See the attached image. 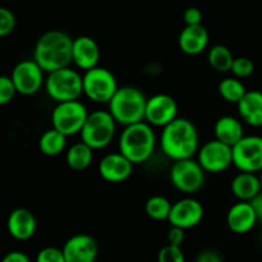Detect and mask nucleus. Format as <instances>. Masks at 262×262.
<instances>
[{
	"mask_svg": "<svg viewBox=\"0 0 262 262\" xmlns=\"http://www.w3.org/2000/svg\"><path fill=\"white\" fill-rule=\"evenodd\" d=\"M200 135L197 127L187 118H177L163 128L160 148L164 155L173 161L193 159L200 150Z\"/></svg>",
	"mask_w": 262,
	"mask_h": 262,
	"instance_id": "f257e3e1",
	"label": "nucleus"
},
{
	"mask_svg": "<svg viewBox=\"0 0 262 262\" xmlns=\"http://www.w3.org/2000/svg\"><path fill=\"white\" fill-rule=\"evenodd\" d=\"M73 38L60 30H50L38 37L33 49V60L45 73L71 67Z\"/></svg>",
	"mask_w": 262,
	"mask_h": 262,
	"instance_id": "f03ea898",
	"label": "nucleus"
},
{
	"mask_svg": "<svg viewBox=\"0 0 262 262\" xmlns=\"http://www.w3.org/2000/svg\"><path fill=\"white\" fill-rule=\"evenodd\" d=\"M156 135L152 125L146 122L124 127L119 137V152L133 165L146 163L156 148Z\"/></svg>",
	"mask_w": 262,
	"mask_h": 262,
	"instance_id": "7ed1b4c3",
	"label": "nucleus"
},
{
	"mask_svg": "<svg viewBox=\"0 0 262 262\" xmlns=\"http://www.w3.org/2000/svg\"><path fill=\"white\" fill-rule=\"evenodd\" d=\"M147 97L137 87L123 86L118 89L109 102V113L117 124L128 127L145 122Z\"/></svg>",
	"mask_w": 262,
	"mask_h": 262,
	"instance_id": "20e7f679",
	"label": "nucleus"
},
{
	"mask_svg": "<svg viewBox=\"0 0 262 262\" xmlns=\"http://www.w3.org/2000/svg\"><path fill=\"white\" fill-rule=\"evenodd\" d=\"M43 87L48 96L56 104L76 101L83 95L82 74L71 67L49 73Z\"/></svg>",
	"mask_w": 262,
	"mask_h": 262,
	"instance_id": "39448f33",
	"label": "nucleus"
},
{
	"mask_svg": "<svg viewBox=\"0 0 262 262\" xmlns=\"http://www.w3.org/2000/svg\"><path fill=\"white\" fill-rule=\"evenodd\" d=\"M117 122L109 110H95L90 113L81 130V141L92 150H102L114 140Z\"/></svg>",
	"mask_w": 262,
	"mask_h": 262,
	"instance_id": "423d86ee",
	"label": "nucleus"
},
{
	"mask_svg": "<svg viewBox=\"0 0 262 262\" xmlns=\"http://www.w3.org/2000/svg\"><path fill=\"white\" fill-rule=\"evenodd\" d=\"M83 95L96 104H109L118 91V81L112 71L104 67H96L83 72Z\"/></svg>",
	"mask_w": 262,
	"mask_h": 262,
	"instance_id": "0eeeda50",
	"label": "nucleus"
},
{
	"mask_svg": "<svg viewBox=\"0 0 262 262\" xmlns=\"http://www.w3.org/2000/svg\"><path fill=\"white\" fill-rule=\"evenodd\" d=\"M89 114L86 105L79 100L59 102L51 113V124L54 129L71 137L81 133Z\"/></svg>",
	"mask_w": 262,
	"mask_h": 262,
	"instance_id": "6e6552de",
	"label": "nucleus"
},
{
	"mask_svg": "<svg viewBox=\"0 0 262 262\" xmlns=\"http://www.w3.org/2000/svg\"><path fill=\"white\" fill-rule=\"evenodd\" d=\"M205 174L199 161L194 159L174 161L169 171L171 184L182 193H196L204 187Z\"/></svg>",
	"mask_w": 262,
	"mask_h": 262,
	"instance_id": "1a4fd4ad",
	"label": "nucleus"
},
{
	"mask_svg": "<svg viewBox=\"0 0 262 262\" xmlns=\"http://www.w3.org/2000/svg\"><path fill=\"white\" fill-rule=\"evenodd\" d=\"M233 165L243 173L260 174L262 171V137L245 136L232 147Z\"/></svg>",
	"mask_w": 262,
	"mask_h": 262,
	"instance_id": "9d476101",
	"label": "nucleus"
},
{
	"mask_svg": "<svg viewBox=\"0 0 262 262\" xmlns=\"http://www.w3.org/2000/svg\"><path fill=\"white\" fill-rule=\"evenodd\" d=\"M197 161L206 173L219 174L233 165V150L217 140H210L200 147Z\"/></svg>",
	"mask_w": 262,
	"mask_h": 262,
	"instance_id": "9b49d317",
	"label": "nucleus"
},
{
	"mask_svg": "<svg viewBox=\"0 0 262 262\" xmlns=\"http://www.w3.org/2000/svg\"><path fill=\"white\" fill-rule=\"evenodd\" d=\"M17 94L23 96L36 95L45 86V72L33 59L22 60L13 68L10 74Z\"/></svg>",
	"mask_w": 262,
	"mask_h": 262,
	"instance_id": "f8f14e48",
	"label": "nucleus"
},
{
	"mask_svg": "<svg viewBox=\"0 0 262 262\" xmlns=\"http://www.w3.org/2000/svg\"><path fill=\"white\" fill-rule=\"evenodd\" d=\"M178 118V104L168 94H156L146 102L145 122L152 127H166Z\"/></svg>",
	"mask_w": 262,
	"mask_h": 262,
	"instance_id": "ddd939ff",
	"label": "nucleus"
},
{
	"mask_svg": "<svg viewBox=\"0 0 262 262\" xmlns=\"http://www.w3.org/2000/svg\"><path fill=\"white\" fill-rule=\"evenodd\" d=\"M204 216L205 210L201 202L192 197H184L174 202L168 222L171 227L187 230L197 227Z\"/></svg>",
	"mask_w": 262,
	"mask_h": 262,
	"instance_id": "4468645a",
	"label": "nucleus"
},
{
	"mask_svg": "<svg viewBox=\"0 0 262 262\" xmlns=\"http://www.w3.org/2000/svg\"><path fill=\"white\" fill-rule=\"evenodd\" d=\"M61 250L67 262H95L99 253L96 241L83 233L72 235Z\"/></svg>",
	"mask_w": 262,
	"mask_h": 262,
	"instance_id": "2eb2a0df",
	"label": "nucleus"
},
{
	"mask_svg": "<svg viewBox=\"0 0 262 262\" xmlns=\"http://www.w3.org/2000/svg\"><path fill=\"white\" fill-rule=\"evenodd\" d=\"M101 51L99 43L90 36H79L73 38L72 48V63L81 71L87 72L99 67Z\"/></svg>",
	"mask_w": 262,
	"mask_h": 262,
	"instance_id": "dca6fc26",
	"label": "nucleus"
},
{
	"mask_svg": "<svg viewBox=\"0 0 262 262\" xmlns=\"http://www.w3.org/2000/svg\"><path fill=\"white\" fill-rule=\"evenodd\" d=\"M133 164L120 152L105 155L99 163V174L109 183H122L133 173Z\"/></svg>",
	"mask_w": 262,
	"mask_h": 262,
	"instance_id": "f3484780",
	"label": "nucleus"
},
{
	"mask_svg": "<svg viewBox=\"0 0 262 262\" xmlns=\"http://www.w3.org/2000/svg\"><path fill=\"white\" fill-rule=\"evenodd\" d=\"M8 232L10 237L17 241H28L35 235L37 229V222L32 211L27 209L13 210L8 216L7 222Z\"/></svg>",
	"mask_w": 262,
	"mask_h": 262,
	"instance_id": "a211bd4d",
	"label": "nucleus"
},
{
	"mask_svg": "<svg viewBox=\"0 0 262 262\" xmlns=\"http://www.w3.org/2000/svg\"><path fill=\"white\" fill-rule=\"evenodd\" d=\"M258 219L251 202L238 201L227 214V224L235 234H246L257 224Z\"/></svg>",
	"mask_w": 262,
	"mask_h": 262,
	"instance_id": "6ab92c4d",
	"label": "nucleus"
},
{
	"mask_svg": "<svg viewBox=\"0 0 262 262\" xmlns=\"http://www.w3.org/2000/svg\"><path fill=\"white\" fill-rule=\"evenodd\" d=\"M209 32L202 25L186 26L178 37L179 49L187 55H200L209 45Z\"/></svg>",
	"mask_w": 262,
	"mask_h": 262,
	"instance_id": "aec40b11",
	"label": "nucleus"
},
{
	"mask_svg": "<svg viewBox=\"0 0 262 262\" xmlns=\"http://www.w3.org/2000/svg\"><path fill=\"white\" fill-rule=\"evenodd\" d=\"M241 120L250 127H262V91L250 90L237 104Z\"/></svg>",
	"mask_w": 262,
	"mask_h": 262,
	"instance_id": "412c9836",
	"label": "nucleus"
},
{
	"mask_svg": "<svg viewBox=\"0 0 262 262\" xmlns=\"http://www.w3.org/2000/svg\"><path fill=\"white\" fill-rule=\"evenodd\" d=\"M214 135L215 140L230 147L237 145L246 136L242 120L232 115H224L215 122Z\"/></svg>",
	"mask_w": 262,
	"mask_h": 262,
	"instance_id": "4be33fe9",
	"label": "nucleus"
},
{
	"mask_svg": "<svg viewBox=\"0 0 262 262\" xmlns=\"http://www.w3.org/2000/svg\"><path fill=\"white\" fill-rule=\"evenodd\" d=\"M232 193L238 201L251 202L262 192L260 177L253 173H238L230 183Z\"/></svg>",
	"mask_w": 262,
	"mask_h": 262,
	"instance_id": "5701e85b",
	"label": "nucleus"
},
{
	"mask_svg": "<svg viewBox=\"0 0 262 262\" xmlns=\"http://www.w3.org/2000/svg\"><path fill=\"white\" fill-rule=\"evenodd\" d=\"M92 160H94V150L89 147L86 143L82 142V141L81 142L73 143L67 150L66 163L72 170H86L91 165Z\"/></svg>",
	"mask_w": 262,
	"mask_h": 262,
	"instance_id": "b1692460",
	"label": "nucleus"
},
{
	"mask_svg": "<svg viewBox=\"0 0 262 262\" xmlns=\"http://www.w3.org/2000/svg\"><path fill=\"white\" fill-rule=\"evenodd\" d=\"M67 138H68L67 136L51 127L50 129L45 130L41 135L40 140H38V148L45 156L54 158V156H58L64 152V150L67 148Z\"/></svg>",
	"mask_w": 262,
	"mask_h": 262,
	"instance_id": "393cba45",
	"label": "nucleus"
},
{
	"mask_svg": "<svg viewBox=\"0 0 262 262\" xmlns=\"http://www.w3.org/2000/svg\"><path fill=\"white\" fill-rule=\"evenodd\" d=\"M207 61L212 69L220 72V73H225V72H230L232 69L234 56L227 46L219 43V45H214L209 50Z\"/></svg>",
	"mask_w": 262,
	"mask_h": 262,
	"instance_id": "a878e982",
	"label": "nucleus"
},
{
	"mask_svg": "<svg viewBox=\"0 0 262 262\" xmlns=\"http://www.w3.org/2000/svg\"><path fill=\"white\" fill-rule=\"evenodd\" d=\"M217 91L223 100L237 105L246 95L247 89L241 79L235 78V77H227V78L222 79L217 86Z\"/></svg>",
	"mask_w": 262,
	"mask_h": 262,
	"instance_id": "bb28decb",
	"label": "nucleus"
},
{
	"mask_svg": "<svg viewBox=\"0 0 262 262\" xmlns=\"http://www.w3.org/2000/svg\"><path fill=\"white\" fill-rule=\"evenodd\" d=\"M171 206H173V204L166 197L156 194V196L150 197L146 201L145 210L150 219L156 220V222H163V220L169 219Z\"/></svg>",
	"mask_w": 262,
	"mask_h": 262,
	"instance_id": "cd10ccee",
	"label": "nucleus"
},
{
	"mask_svg": "<svg viewBox=\"0 0 262 262\" xmlns=\"http://www.w3.org/2000/svg\"><path fill=\"white\" fill-rule=\"evenodd\" d=\"M230 72H232L233 77L238 79L247 78V77H250L255 72V64H253V61L250 58L238 56V58H234Z\"/></svg>",
	"mask_w": 262,
	"mask_h": 262,
	"instance_id": "c85d7f7f",
	"label": "nucleus"
},
{
	"mask_svg": "<svg viewBox=\"0 0 262 262\" xmlns=\"http://www.w3.org/2000/svg\"><path fill=\"white\" fill-rule=\"evenodd\" d=\"M158 262H186V256L182 247L166 245L159 251Z\"/></svg>",
	"mask_w": 262,
	"mask_h": 262,
	"instance_id": "c756f323",
	"label": "nucleus"
},
{
	"mask_svg": "<svg viewBox=\"0 0 262 262\" xmlns=\"http://www.w3.org/2000/svg\"><path fill=\"white\" fill-rule=\"evenodd\" d=\"M15 15L10 9L0 7V37L10 35L15 28Z\"/></svg>",
	"mask_w": 262,
	"mask_h": 262,
	"instance_id": "7c9ffc66",
	"label": "nucleus"
},
{
	"mask_svg": "<svg viewBox=\"0 0 262 262\" xmlns=\"http://www.w3.org/2000/svg\"><path fill=\"white\" fill-rule=\"evenodd\" d=\"M17 90L12 78L8 76H0V106L7 105L14 99Z\"/></svg>",
	"mask_w": 262,
	"mask_h": 262,
	"instance_id": "2f4dec72",
	"label": "nucleus"
},
{
	"mask_svg": "<svg viewBox=\"0 0 262 262\" xmlns=\"http://www.w3.org/2000/svg\"><path fill=\"white\" fill-rule=\"evenodd\" d=\"M35 262H67L63 250L56 247H45L38 251Z\"/></svg>",
	"mask_w": 262,
	"mask_h": 262,
	"instance_id": "473e14b6",
	"label": "nucleus"
},
{
	"mask_svg": "<svg viewBox=\"0 0 262 262\" xmlns=\"http://www.w3.org/2000/svg\"><path fill=\"white\" fill-rule=\"evenodd\" d=\"M183 20L186 26H200L202 25V13L199 8L189 7L184 10Z\"/></svg>",
	"mask_w": 262,
	"mask_h": 262,
	"instance_id": "72a5a7b5",
	"label": "nucleus"
},
{
	"mask_svg": "<svg viewBox=\"0 0 262 262\" xmlns=\"http://www.w3.org/2000/svg\"><path fill=\"white\" fill-rule=\"evenodd\" d=\"M184 239H186V230L181 229V228L171 227L168 232V245L177 246V247H182Z\"/></svg>",
	"mask_w": 262,
	"mask_h": 262,
	"instance_id": "f704fd0d",
	"label": "nucleus"
},
{
	"mask_svg": "<svg viewBox=\"0 0 262 262\" xmlns=\"http://www.w3.org/2000/svg\"><path fill=\"white\" fill-rule=\"evenodd\" d=\"M0 262H32V261H31V258L28 257L25 252H20V251H12V252L7 253Z\"/></svg>",
	"mask_w": 262,
	"mask_h": 262,
	"instance_id": "c9c22d12",
	"label": "nucleus"
},
{
	"mask_svg": "<svg viewBox=\"0 0 262 262\" xmlns=\"http://www.w3.org/2000/svg\"><path fill=\"white\" fill-rule=\"evenodd\" d=\"M196 262H224L222 256L215 251H204L197 256Z\"/></svg>",
	"mask_w": 262,
	"mask_h": 262,
	"instance_id": "e433bc0d",
	"label": "nucleus"
},
{
	"mask_svg": "<svg viewBox=\"0 0 262 262\" xmlns=\"http://www.w3.org/2000/svg\"><path fill=\"white\" fill-rule=\"evenodd\" d=\"M251 205H252L253 210H255L258 222H262V192L251 201Z\"/></svg>",
	"mask_w": 262,
	"mask_h": 262,
	"instance_id": "4c0bfd02",
	"label": "nucleus"
},
{
	"mask_svg": "<svg viewBox=\"0 0 262 262\" xmlns=\"http://www.w3.org/2000/svg\"><path fill=\"white\" fill-rule=\"evenodd\" d=\"M258 177H260V183H261V188H262V171L258 174Z\"/></svg>",
	"mask_w": 262,
	"mask_h": 262,
	"instance_id": "58836bf2",
	"label": "nucleus"
}]
</instances>
